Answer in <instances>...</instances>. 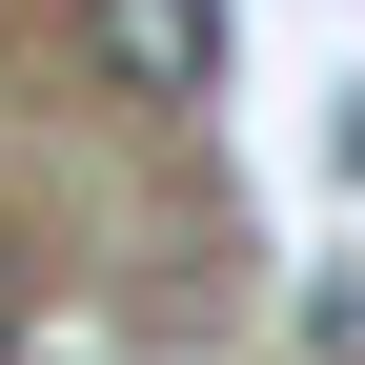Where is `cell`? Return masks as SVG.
Returning <instances> with one entry per match:
<instances>
[{
  "instance_id": "obj_2",
  "label": "cell",
  "mask_w": 365,
  "mask_h": 365,
  "mask_svg": "<svg viewBox=\"0 0 365 365\" xmlns=\"http://www.w3.org/2000/svg\"><path fill=\"white\" fill-rule=\"evenodd\" d=\"M21 345H41V284H21V264H0V365H21Z\"/></svg>"
},
{
  "instance_id": "obj_1",
  "label": "cell",
  "mask_w": 365,
  "mask_h": 365,
  "mask_svg": "<svg viewBox=\"0 0 365 365\" xmlns=\"http://www.w3.org/2000/svg\"><path fill=\"white\" fill-rule=\"evenodd\" d=\"M81 41H102L122 102H203L223 81V0H81Z\"/></svg>"
},
{
  "instance_id": "obj_3",
  "label": "cell",
  "mask_w": 365,
  "mask_h": 365,
  "mask_svg": "<svg viewBox=\"0 0 365 365\" xmlns=\"http://www.w3.org/2000/svg\"><path fill=\"white\" fill-rule=\"evenodd\" d=\"M345 182H365V102H345Z\"/></svg>"
}]
</instances>
